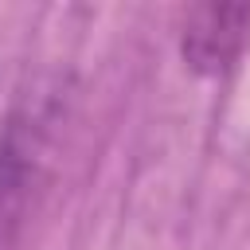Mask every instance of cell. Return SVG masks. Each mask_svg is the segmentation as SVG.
Segmentation results:
<instances>
[{"instance_id": "obj_1", "label": "cell", "mask_w": 250, "mask_h": 250, "mask_svg": "<svg viewBox=\"0 0 250 250\" xmlns=\"http://www.w3.org/2000/svg\"><path fill=\"white\" fill-rule=\"evenodd\" d=\"M250 39V8L246 4H199L184 20L180 51L191 70L219 74L227 70Z\"/></svg>"}, {"instance_id": "obj_2", "label": "cell", "mask_w": 250, "mask_h": 250, "mask_svg": "<svg viewBox=\"0 0 250 250\" xmlns=\"http://www.w3.org/2000/svg\"><path fill=\"white\" fill-rule=\"evenodd\" d=\"M39 121L27 113V117H12L0 133V242L16 230L23 207H27V195H31V184H35V172H39Z\"/></svg>"}]
</instances>
